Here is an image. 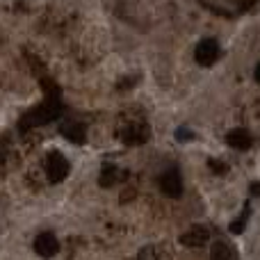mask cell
<instances>
[{"label": "cell", "mask_w": 260, "mask_h": 260, "mask_svg": "<svg viewBox=\"0 0 260 260\" xmlns=\"http://www.w3.org/2000/svg\"><path fill=\"white\" fill-rule=\"evenodd\" d=\"M258 5V0H238V9L240 12H251Z\"/></svg>", "instance_id": "15"}, {"label": "cell", "mask_w": 260, "mask_h": 260, "mask_svg": "<svg viewBox=\"0 0 260 260\" xmlns=\"http://www.w3.org/2000/svg\"><path fill=\"white\" fill-rule=\"evenodd\" d=\"M208 167H210L217 176H224L226 171H229V165H226V162H219V160H208Z\"/></svg>", "instance_id": "13"}, {"label": "cell", "mask_w": 260, "mask_h": 260, "mask_svg": "<svg viewBox=\"0 0 260 260\" xmlns=\"http://www.w3.org/2000/svg\"><path fill=\"white\" fill-rule=\"evenodd\" d=\"M117 174H119V169L114 165H103L101 176H99V185L101 187H112L117 183Z\"/></svg>", "instance_id": "10"}, {"label": "cell", "mask_w": 260, "mask_h": 260, "mask_svg": "<svg viewBox=\"0 0 260 260\" xmlns=\"http://www.w3.org/2000/svg\"><path fill=\"white\" fill-rule=\"evenodd\" d=\"M151 137V128L144 126V123H130V126L121 133V139L128 146H139V144H146Z\"/></svg>", "instance_id": "7"}, {"label": "cell", "mask_w": 260, "mask_h": 260, "mask_svg": "<svg viewBox=\"0 0 260 260\" xmlns=\"http://www.w3.org/2000/svg\"><path fill=\"white\" fill-rule=\"evenodd\" d=\"M137 260H144V258H137Z\"/></svg>", "instance_id": "18"}, {"label": "cell", "mask_w": 260, "mask_h": 260, "mask_svg": "<svg viewBox=\"0 0 260 260\" xmlns=\"http://www.w3.org/2000/svg\"><path fill=\"white\" fill-rule=\"evenodd\" d=\"M226 142H229V146L235 148V151H249L251 144H253V137L249 135V130L235 128V130H231V133L226 135Z\"/></svg>", "instance_id": "8"}, {"label": "cell", "mask_w": 260, "mask_h": 260, "mask_svg": "<svg viewBox=\"0 0 260 260\" xmlns=\"http://www.w3.org/2000/svg\"><path fill=\"white\" fill-rule=\"evenodd\" d=\"M256 80L260 82V64H258V67H256Z\"/></svg>", "instance_id": "17"}, {"label": "cell", "mask_w": 260, "mask_h": 260, "mask_svg": "<svg viewBox=\"0 0 260 260\" xmlns=\"http://www.w3.org/2000/svg\"><path fill=\"white\" fill-rule=\"evenodd\" d=\"M176 139H178V142H189V139H194V135H192V130H187V128H178L176 130Z\"/></svg>", "instance_id": "14"}, {"label": "cell", "mask_w": 260, "mask_h": 260, "mask_svg": "<svg viewBox=\"0 0 260 260\" xmlns=\"http://www.w3.org/2000/svg\"><path fill=\"white\" fill-rule=\"evenodd\" d=\"M62 114V101L59 99H46L39 108L30 110L25 117L21 119V130L35 128V126H44V123H50L53 119H57Z\"/></svg>", "instance_id": "1"}, {"label": "cell", "mask_w": 260, "mask_h": 260, "mask_svg": "<svg viewBox=\"0 0 260 260\" xmlns=\"http://www.w3.org/2000/svg\"><path fill=\"white\" fill-rule=\"evenodd\" d=\"M249 189H251L253 197H260V183H251V187H249Z\"/></svg>", "instance_id": "16"}, {"label": "cell", "mask_w": 260, "mask_h": 260, "mask_svg": "<svg viewBox=\"0 0 260 260\" xmlns=\"http://www.w3.org/2000/svg\"><path fill=\"white\" fill-rule=\"evenodd\" d=\"M160 189L165 197L169 199H178L180 194H183V178H180L178 169H167L165 174L160 176Z\"/></svg>", "instance_id": "4"}, {"label": "cell", "mask_w": 260, "mask_h": 260, "mask_svg": "<svg viewBox=\"0 0 260 260\" xmlns=\"http://www.w3.org/2000/svg\"><path fill=\"white\" fill-rule=\"evenodd\" d=\"M249 217H251V206L249 203H244V208H242V215L238 217L235 221H231V233H235V235H240L244 231V226H247V221H249Z\"/></svg>", "instance_id": "11"}, {"label": "cell", "mask_w": 260, "mask_h": 260, "mask_svg": "<svg viewBox=\"0 0 260 260\" xmlns=\"http://www.w3.org/2000/svg\"><path fill=\"white\" fill-rule=\"evenodd\" d=\"M217 57H219V44H217L215 39H201L197 44V48H194V59H197L201 67H212V64L217 62Z\"/></svg>", "instance_id": "3"}, {"label": "cell", "mask_w": 260, "mask_h": 260, "mask_svg": "<svg viewBox=\"0 0 260 260\" xmlns=\"http://www.w3.org/2000/svg\"><path fill=\"white\" fill-rule=\"evenodd\" d=\"M59 133H62V137H67L71 144H85V139H87V130H85V126H82V123H78V121L62 123Z\"/></svg>", "instance_id": "9"}, {"label": "cell", "mask_w": 260, "mask_h": 260, "mask_svg": "<svg viewBox=\"0 0 260 260\" xmlns=\"http://www.w3.org/2000/svg\"><path fill=\"white\" fill-rule=\"evenodd\" d=\"M210 240V231L206 226H192L189 231H185L183 235L178 238V242L183 247H189V249H197V247H203V244Z\"/></svg>", "instance_id": "6"}, {"label": "cell", "mask_w": 260, "mask_h": 260, "mask_svg": "<svg viewBox=\"0 0 260 260\" xmlns=\"http://www.w3.org/2000/svg\"><path fill=\"white\" fill-rule=\"evenodd\" d=\"M35 251H37V256H41V258H53L55 253L59 251V242H57V238H55V233L44 231V233L37 235L35 238Z\"/></svg>", "instance_id": "5"}, {"label": "cell", "mask_w": 260, "mask_h": 260, "mask_svg": "<svg viewBox=\"0 0 260 260\" xmlns=\"http://www.w3.org/2000/svg\"><path fill=\"white\" fill-rule=\"evenodd\" d=\"M210 260H231V249L226 242H215L210 249Z\"/></svg>", "instance_id": "12"}, {"label": "cell", "mask_w": 260, "mask_h": 260, "mask_svg": "<svg viewBox=\"0 0 260 260\" xmlns=\"http://www.w3.org/2000/svg\"><path fill=\"white\" fill-rule=\"evenodd\" d=\"M46 174H48L50 183H62V180L69 176L67 157H64L62 153H57V151L48 153V157H46Z\"/></svg>", "instance_id": "2"}]
</instances>
